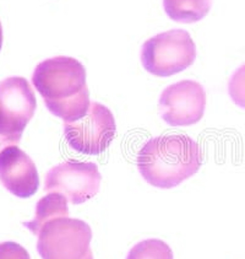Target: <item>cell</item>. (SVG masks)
<instances>
[{"label":"cell","instance_id":"13","mask_svg":"<svg viewBox=\"0 0 245 259\" xmlns=\"http://www.w3.org/2000/svg\"><path fill=\"white\" fill-rule=\"evenodd\" d=\"M228 92L235 105L245 108V64L238 68L230 77Z\"/></svg>","mask_w":245,"mask_h":259},{"label":"cell","instance_id":"9","mask_svg":"<svg viewBox=\"0 0 245 259\" xmlns=\"http://www.w3.org/2000/svg\"><path fill=\"white\" fill-rule=\"evenodd\" d=\"M0 181L19 198L32 197L39 187L36 165L16 145H9L0 151Z\"/></svg>","mask_w":245,"mask_h":259},{"label":"cell","instance_id":"2","mask_svg":"<svg viewBox=\"0 0 245 259\" xmlns=\"http://www.w3.org/2000/svg\"><path fill=\"white\" fill-rule=\"evenodd\" d=\"M203 165L199 144L188 135L172 134L150 139L137 154L143 180L157 188L169 189L194 176Z\"/></svg>","mask_w":245,"mask_h":259},{"label":"cell","instance_id":"5","mask_svg":"<svg viewBox=\"0 0 245 259\" xmlns=\"http://www.w3.org/2000/svg\"><path fill=\"white\" fill-rule=\"evenodd\" d=\"M37 107L32 86L24 77L13 76L0 82V142L17 144Z\"/></svg>","mask_w":245,"mask_h":259},{"label":"cell","instance_id":"8","mask_svg":"<svg viewBox=\"0 0 245 259\" xmlns=\"http://www.w3.org/2000/svg\"><path fill=\"white\" fill-rule=\"evenodd\" d=\"M206 92L199 82L183 80L164 89L158 102L162 119L172 126H188L204 117Z\"/></svg>","mask_w":245,"mask_h":259},{"label":"cell","instance_id":"16","mask_svg":"<svg viewBox=\"0 0 245 259\" xmlns=\"http://www.w3.org/2000/svg\"><path fill=\"white\" fill-rule=\"evenodd\" d=\"M83 259H93V254H92V251L90 249V251L87 252V254L85 255V258Z\"/></svg>","mask_w":245,"mask_h":259},{"label":"cell","instance_id":"4","mask_svg":"<svg viewBox=\"0 0 245 259\" xmlns=\"http://www.w3.org/2000/svg\"><path fill=\"white\" fill-rule=\"evenodd\" d=\"M37 236V251L42 259H83L91 249V227L79 219H54L45 223Z\"/></svg>","mask_w":245,"mask_h":259},{"label":"cell","instance_id":"3","mask_svg":"<svg viewBox=\"0 0 245 259\" xmlns=\"http://www.w3.org/2000/svg\"><path fill=\"white\" fill-rule=\"evenodd\" d=\"M196 59V46L189 32L171 30L143 43L141 63L155 76L167 77L189 68Z\"/></svg>","mask_w":245,"mask_h":259},{"label":"cell","instance_id":"12","mask_svg":"<svg viewBox=\"0 0 245 259\" xmlns=\"http://www.w3.org/2000/svg\"><path fill=\"white\" fill-rule=\"evenodd\" d=\"M126 259H173V251L166 242L152 238L135 244Z\"/></svg>","mask_w":245,"mask_h":259},{"label":"cell","instance_id":"15","mask_svg":"<svg viewBox=\"0 0 245 259\" xmlns=\"http://www.w3.org/2000/svg\"><path fill=\"white\" fill-rule=\"evenodd\" d=\"M2 46H3V27H2V24H0V51H2Z\"/></svg>","mask_w":245,"mask_h":259},{"label":"cell","instance_id":"1","mask_svg":"<svg viewBox=\"0 0 245 259\" xmlns=\"http://www.w3.org/2000/svg\"><path fill=\"white\" fill-rule=\"evenodd\" d=\"M49 112L64 122H77L90 109L85 67L71 57H54L39 63L32 76Z\"/></svg>","mask_w":245,"mask_h":259},{"label":"cell","instance_id":"10","mask_svg":"<svg viewBox=\"0 0 245 259\" xmlns=\"http://www.w3.org/2000/svg\"><path fill=\"white\" fill-rule=\"evenodd\" d=\"M68 198L62 193H48L45 197L38 200L36 206V217L32 221L24 223V226L27 227L34 235L39 234V230L48 221L58 218H68Z\"/></svg>","mask_w":245,"mask_h":259},{"label":"cell","instance_id":"14","mask_svg":"<svg viewBox=\"0 0 245 259\" xmlns=\"http://www.w3.org/2000/svg\"><path fill=\"white\" fill-rule=\"evenodd\" d=\"M0 259H31L28 252L15 242L0 243Z\"/></svg>","mask_w":245,"mask_h":259},{"label":"cell","instance_id":"7","mask_svg":"<svg viewBox=\"0 0 245 259\" xmlns=\"http://www.w3.org/2000/svg\"><path fill=\"white\" fill-rule=\"evenodd\" d=\"M101 181L102 176L96 163L70 160L49 169L44 191L62 193L71 204H82L97 194Z\"/></svg>","mask_w":245,"mask_h":259},{"label":"cell","instance_id":"11","mask_svg":"<svg viewBox=\"0 0 245 259\" xmlns=\"http://www.w3.org/2000/svg\"><path fill=\"white\" fill-rule=\"evenodd\" d=\"M213 0H163L166 14L175 22L192 24L210 13Z\"/></svg>","mask_w":245,"mask_h":259},{"label":"cell","instance_id":"6","mask_svg":"<svg viewBox=\"0 0 245 259\" xmlns=\"http://www.w3.org/2000/svg\"><path fill=\"white\" fill-rule=\"evenodd\" d=\"M117 133L113 113L106 106L91 102L87 114L77 122H65L69 145L85 155H100L109 148Z\"/></svg>","mask_w":245,"mask_h":259}]
</instances>
